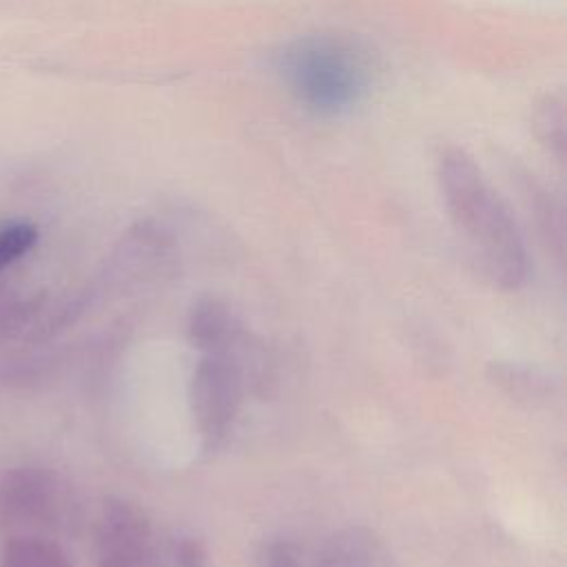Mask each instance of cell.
I'll list each match as a JSON object with an SVG mask.
<instances>
[{
    "mask_svg": "<svg viewBox=\"0 0 567 567\" xmlns=\"http://www.w3.org/2000/svg\"><path fill=\"white\" fill-rule=\"evenodd\" d=\"M436 182L450 224L481 277L505 292L523 288L529 277L523 228L474 157L456 146L441 151Z\"/></svg>",
    "mask_w": 567,
    "mask_h": 567,
    "instance_id": "cell-1",
    "label": "cell"
},
{
    "mask_svg": "<svg viewBox=\"0 0 567 567\" xmlns=\"http://www.w3.org/2000/svg\"><path fill=\"white\" fill-rule=\"evenodd\" d=\"M272 69L303 109L323 117L357 109L377 80L372 51L341 33H310L281 44L272 55Z\"/></svg>",
    "mask_w": 567,
    "mask_h": 567,
    "instance_id": "cell-2",
    "label": "cell"
},
{
    "mask_svg": "<svg viewBox=\"0 0 567 567\" xmlns=\"http://www.w3.org/2000/svg\"><path fill=\"white\" fill-rule=\"evenodd\" d=\"M82 520V498L75 485L58 470L18 465L0 474V532L69 534Z\"/></svg>",
    "mask_w": 567,
    "mask_h": 567,
    "instance_id": "cell-3",
    "label": "cell"
},
{
    "mask_svg": "<svg viewBox=\"0 0 567 567\" xmlns=\"http://www.w3.org/2000/svg\"><path fill=\"white\" fill-rule=\"evenodd\" d=\"M248 377L239 359L226 354H199L190 381V416L206 454L226 445L246 394Z\"/></svg>",
    "mask_w": 567,
    "mask_h": 567,
    "instance_id": "cell-4",
    "label": "cell"
},
{
    "mask_svg": "<svg viewBox=\"0 0 567 567\" xmlns=\"http://www.w3.org/2000/svg\"><path fill=\"white\" fill-rule=\"evenodd\" d=\"M97 567H162L159 536L148 516L133 503L104 498L95 518Z\"/></svg>",
    "mask_w": 567,
    "mask_h": 567,
    "instance_id": "cell-5",
    "label": "cell"
},
{
    "mask_svg": "<svg viewBox=\"0 0 567 567\" xmlns=\"http://www.w3.org/2000/svg\"><path fill=\"white\" fill-rule=\"evenodd\" d=\"M177 252V239L168 226L155 219H142L113 248L104 281L117 290L155 284L173 272Z\"/></svg>",
    "mask_w": 567,
    "mask_h": 567,
    "instance_id": "cell-6",
    "label": "cell"
},
{
    "mask_svg": "<svg viewBox=\"0 0 567 567\" xmlns=\"http://www.w3.org/2000/svg\"><path fill=\"white\" fill-rule=\"evenodd\" d=\"M186 334L199 354H226L241 361L248 377V361L261 363L257 346L233 306L215 295L197 297L186 315Z\"/></svg>",
    "mask_w": 567,
    "mask_h": 567,
    "instance_id": "cell-7",
    "label": "cell"
},
{
    "mask_svg": "<svg viewBox=\"0 0 567 567\" xmlns=\"http://www.w3.org/2000/svg\"><path fill=\"white\" fill-rule=\"evenodd\" d=\"M308 567H396L385 540L363 525H348L328 534Z\"/></svg>",
    "mask_w": 567,
    "mask_h": 567,
    "instance_id": "cell-8",
    "label": "cell"
},
{
    "mask_svg": "<svg viewBox=\"0 0 567 567\" xmlns=\"http://www.w3.org/2000/svg\"><path fill=\"white\" fill-rule=\"evenodd\" d=\"M487 379L512 401L525 405L545 403L556 392L554 381L545 372L516 361H492L487 365Z\"/></svg>",
    "mask_w": 567,
    "mask_h": 567,
    "instance_id": "cell-9",
    "label": "cell"
},
{
    "mask_svg": "<svg viewBox=\"0 0 567 567\" xmlns=\"http://www.w3.org/2000/svg\"><path fill=\"white\" fill-rule=\"evenodd\" d=\"M0 567H73L66 551L51 536H7Z\"/></svg>",
    "mask_w": 567,
    "mask_h": 567,
    "instance_id": "cell-10",
    "label": "cell"
},
{
    "mask_svg": "<svg viewBox=\"0 0 567 567\" xmlns=\"http://www.w3.org/2000/svg\"><path fill=\"white\" fill-rule=\"evenodd\" d=\"M47 297L38 295H2L0 297V343L13 339L44 310Z\"/></svg>",
    "mask_w": 567,
    "mask_h": 567,
    "instance_id": "cell-11",
    "label": "cell"
},
{
    "mask_svg": "<svg viewBox=\"0 0 567 567\" xmlns=\"http://www.w3.org/2000/svg\"><path fill=\"white\" fill-rule=\"evenodd\" d=\"M162 567H208V547L193 532H173L159 538Z\"/></svg>",
    "mask_w": 567,
    "mask_h": 567,
    "instance_id": "cell-12",
    "label": "cell"
},
{
    "mask_svg": "<svg viewBox=\"0 0 567 567\" xmlns=\"http://www.w3.org/2000/svg\"><path fill=\"white\" fill-rule=\"evenodd\" d=\"M538 140L560 159L565 148V104L560 97H545L534 113Z\"/></svg>",
    "mask_w": 567,
    "mask_h": 567,
    "instance_id": "cell-13",
    "label": "cell"
},
{
    "mask_svg": "<svg viewBox=\"0 0 567 567\" xmlns=\"http://www.w3.org/2000/svg\"><path fill=\"white\" fill-rule=\"evenodd\" d=\"M257 567H308L299 543L286 534H272L257 545Z\"/></svg>",
    "mask_w": 567,
    "mask_h": 567,
    "instance_id": "cell-14",
    "label": "cell"
},
{
    "mask_svg": "<svg viewBox=\"0 0 567 567\" xmlns=\"http://www.w3.org/2000/svg\"><path fill=\"white\" fill-rule=\"evenodd\" d=\"M38 241V226L31 221H11L0 228V270L22 259Z\"/></svg>",
    "mask_w": 567,
    "mask_h": 567,
    "instance_id": "cell-15",
    "label": "cell"
},
{
    "mask_svg": "<svg viewBox=\"0 0 567 567\" xmlns=\"http://www.w3.org/2000/svg\"><path fill=\"white\" fill-rule=\"evenodd\" d=\"M532 208L536 210L538 226L549 241V246L556 250L558 257H563V246H565V230H563V213L560 208L551 202V197L543 190L532 188Z\"/></svg>",
    "mask_w": 567,
    "mask_h": 567,
    "instance_id": "cell-16",
    "label": "cell"
}]
</instances>
